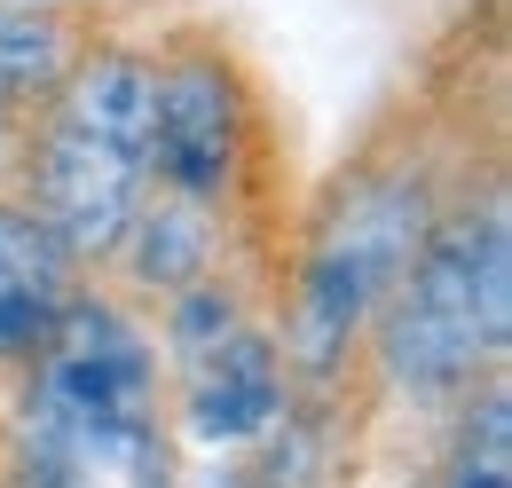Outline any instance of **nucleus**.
Masks as SVG:
<instances>
[{"instance_id":"nucleus-1","label":"nucleus","mask_w":512,"mask_h":488,"mask_svg":"<svg viewBox=\"0 0 512 488\" xmlns=\"http://www.w3.org/2000/svg\"><path fill=\"white\" fill-rule=\"evenodd\" d=\"M449 189L442 166L426 142H394V150H371L355 158L331 197L316 205L308 237L292 252V276H284V378L292 386H339L355 347L371 339L386 292L402 284L410 252L426 244V229L442 221Z\"/></svg>"},{"instance_id":"nucleus-2","label":"nucleus","mask_w":512,"mask_h":488,"mask_svg":"<svg viewBox=\"0 0 512 488\" xmlns=\"http://www.w3.org/2000/svg\"><path fill=\"white\" fill-rule=\"evenodd\" d=\"M24 488H166V394L158 355L119 300L79 292L48 347L32 355V394L16 418Z\"/></svg>"},{"instance_id":"nucleus-3","label":"nucleus","mask_w":512,"mask_h":488,"mask_svg":"<svg viewBox=\"0 0 512 488\" xmlns=\"http://www.w3.org/2000/svg\"><path fill=\"white\" fill-rule=\"evenodd\" d=\"M505 331H512V213L505 182L481 197L457 189L426 244L410 252L402 284L386 292L371 323V355L394 394L442 410L505 378Z\"/></svg>"},{"instance_id":"nucleus-4","label":"nucleus","mask_w":512,"mask_h":488,"mask_svg":"<svg viewBox=\"0 0 512 488\" xmlns=\"http://www.w3.org/2000/svg\"><path fill=\"white\" fill-rule=\"evenodd\" d=\"M24 205L56 229L71 260H111L150 205V56L79 48L56 95L32 111Z\"/></svg>"},{"instance_id":"nucleus-5","label":"nucleus","mask_w":512,"mask_h":488,"mask_svg":"<svg viewBox=\"0 0 512 488\" xmlns=\"http://www.w3.org/2000/svg\"><path fill=\"white\" fill-rule=\"evenodd\" d=\"M253 166V95L205 40L150 56V189L221 213Z\"/></svg>"},{"instance_id":"nucleus-6","label":"nucleus","mask_w":512,"mask_h":488,"mask_svg":"<svg viewBox=\"0 0 512 488\" xmlns=\"http://www.w3.org/2000/svg\"><path fill=\"white\" fill-rule=\"evenodd\" d=\"M174 363H182V418H190V433L197 441H221V449L260 441V433L284 418V402H292L284 355H276V339L260 331L253 315L229 323L221 339L182 347Z\"/></svg>"},{"instance_id":"nucleus-7","label":"nucleus","mask_w":512,"mask_h":488,"mask_svg":"<svg viewBox=\"0 0 512 488\" xmlns=\"http://www.w3.org/2000/svg\"><path fill=\"white\" fill-rule=\"evenodd\" d=\"M71 300H79V260L24 197H0V370H32Z\"/></svg>"},{"instance_id":"nucleus-8","label":"nucleus","mask_w":512,"mask_h":488,"mask_svg":"<svg viewBox=\"0 0 512 488\" xmlns=\"http://www.w3.org/2000/svg\"><path fill=\"white\" fill-rule=\"evenodd\" d=\"M71 63H79V32L56 8L0 0V111H40Z\"/></svg>"},{"instance_id":"nucleus-9","label":"nucleus","mask_w":512,"mask_h":488,"mask_svg":"<svg viewBox=\"0 0 512 488\" xmlns=\"http://www.w3.org/2000/svg\"><path fill=\"white\" fill-rule=\"evenodd\" d=\"M434 488H512V418H505V378L457 402V433Z\"/></svg>"},{"instance_id":"nucleus-10","label":"nucleus","mask_w":512,"mask_h":488,"mask_svg":"<svg viewBox=\"0 0 512 488\" xmlns=\"http://www.w3.org/2000/svg\"><path fill=\"white\" fill-rule=\"evenodd\" d=\"M16 8H56V16H64V8H71V0H16Z\"/></svg>"}]
</instances>
